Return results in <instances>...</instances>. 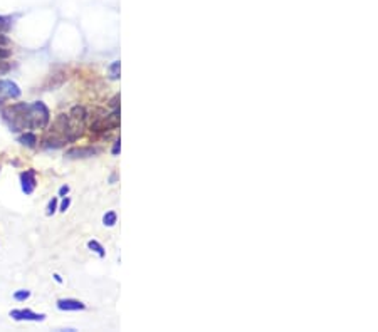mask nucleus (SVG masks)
Here are the masks:
<instances>
[{
  "mask_svg": "<svg viewBox=\"0 0 378 332\" xmlns=\"http://www.w3.org/2000/svg\"><path fill=\"white\" fill-rule=\"evenodd\" d=\"M120 126V111H113L109 116H105L101 119L94 121L93 124H91V131L93 132H105V131H111V129H116Z\"/></svg>",
  "mask_w": 378,
  "mask_h": 332,
  "instance_id": "nucleus-2",
  "label": "nucleus"
},
{
  "mask_svg": "<svg viewBox=\"0 0 378 332\" xmlns=\"http://www.w3.org/2000/svg\"><path fill=\"white\" fill-rule=\"evenodd\" d=\"M19 143L24 144V146H29V148H34L35 143H37V136L34 135V132H26V135H22L19 138Z\"/></svg>",
  "mask_w": 378,
  "mask_h": 332,
  "instance_id": "nucleus-9",
  "label": "nucleus"
},
{
  "mask_svg": "<svg viewBox=\"0 0 378 332\" xmlns=\"http://www.w3.org/2000/svg\"><path fill=\"white\" fill-rule=\"evenodd\" d=\"M51 121V114L46 107L44 102H34V104H27L26 116H24V123L26 128L29 129H44Z\"/></svg>",
  "mask_w": 378,
  "mask_h": 332,
  "instance_id": "nucleus-1",
  "label": "nucleus"
},
{
  "mask_svg": "<svg viewBox=\"0 0 378 332\" xmlns=\"http://www.w3.org/2000/svg\"><path fill=\"white\" fill-rule=\"evenodd\" d=\"M120 69H121L120 60H114V62L109 65V76H111V79H118V77H120Z\"/></svg>",
  "mask_w": 378,
  "mask_h": 332,
  "instance_id": "nucleus-11",
  "label": "nucleus"
},
{
  "mask_svg": "<svg viewBox=\"0 0 378 332\" xmlns=\"http://www.w3.org/2000/svg\"><path fill=\"white\" fill-rule=\"evenodd\" d=\"M54 279H56V282H63V279H61L59 274H54Z\"/></svg>",
  "mask_w": 378,
  "mask_h": 332,
  "instance_id": "nucleus-22",
  "label": "nucleus"
},
{
  "mask_svg": "<svg viewBox=\"0 0 378 332\" xmlns=\"http://www.w3.org/2000/svg\"><path fill=\"white\" fill-rule=\"evenodd\" d=\"M69 193V186H61V190H59V195L61 196H66Z\"/></svg>",
  "mask_w": 378,
  "mask_h": 332,
  "instance_id": "nucleus-21",
  "label": "nucleus"
},
{
  "mask_svg": "<svg viewBox=\"0 0 378 332\" xmlns=\"http://www.w3.org/2000/svg\"><path fill=\"white\" fill-rule=\"evenodd\" d=\"M56 208H57V198H52V200L49 202V205H47V211H46V215H52L54 211H56Z\"/></svg>",
  "mask_w": 378,
  "mask_h": 332,
  "instance_id": "nucleus-13",
  "label": "nucleus"
},
{
  "mask_svg": "<svg viewBox=\"0 0 378 332\" xmlns=\"http://www.w3.org/2000/svg\"><path fill=\"white\" fill-rule=\"evenodd\" d=\"M68 116L71 119L79 121V123H84V121L88 119V111H86V107H84V106H74L71 109V113L68 114Z\"/></svg>",
  "mask_w": 378,
  "mask_h": 332,
  "instance_id": "nucleus-8",
  "label": "nucleus"
},
{
  "mask_svg": "<svg viewBox=\"0 0 378 332\" xmlns=\"http://www.w3.org/2000/svg\"><path fill=\"white\" fill-rule=\"evenodd\" d=\"M9 69H10V65H9V64H5V62H2V59H0V76L5 74V72H9Z\"/></svg>",
  "mask_w": 378,
  "mask_h": 332,
  "instance_id": "nucleus-17",
  "label": "nucleus"
},
{
  "mask_svg": "<svg viewBox=\"0 0 378 332\" xmlns=\"http://www.w3.org/2000/svg\"><path fill=\"white\" fill-rule=\"evenodd\" d=\"M88 247H89V249L93 250V252H96L97 255H100L101 258L105 257V249H103V245H101V244H97L96 240H91V241H88Z\"/></svg>",
  "mask_w": 378,
  "mask_h": 332,
  "instance_id": "nucleus-10",
  "label": "nucleus"
},
{
  "mask_svg": "<svg viewBox=\"0 0 378 332\" xmlns=\"http://www.w3.org/2000/svg\"><path fill=\"white\" fill-rule=\"evenodd\" d=\"M19 96H21V89L15 82L7 81V79H0V98L15 99V98H19Z\"/></svg>",
  "mask_w": 378,
  "mask_h": 332,
  "instance_id": "nucleus-3",
  "label": "nucleus"
},
{
  "mask_svg": "<svg viewBox=\"0 0 378 332\" xmlns=\"http://www.w3.org/2000/svg\"><path fill=\"white\" fill-rule=\"evenodd\" d=\"M10 317L15 319V321H44V319H46L44 314H35V312L27 311V309L12 311Z\"/></svg>",
  "mask_w": 378,
  "mask_h": 332,
  "instance_id": "nucleus-4",
  "label": "nucleus"
},
{
  "mask_svg": "<svg viewBox=\"0 0 378 332\" xmlns=\"http://www.w3.org/2000/svg\"><path fill=\"white\" fill-rule=\"evenodd\" d=\"M103 223H105L106 227H113L114 223H116V213H114V211H108V213L103 216Z\"/></svg>",
  "mask_w": 378,
  "mask_h": 332,
  "instance_id": "nucleus-12",
  "label": "nucleus"
},
{
  "mask_svg": "<svg viewBox=\"0 0 378 332\" xmlns=\"http://www.w3.org/2000/svg\"><path fill=\"white\" fill-rule=\"evenodd\" d=\"M10 51L9 49H5L4 46H0V59H9L10 57Z\"/></svg>",
  "mask_w": 378,
  "mask_h": 332,
  "instance_id": "nucleus-16",
  "label": "nucleus"
},
{
  "mask_svg": "<svg viewBox=\"0 0 378 332\" xmlns=\"http://www.w3.org/2000/svg\"><path fill=\"white\" fill-rule=\"evenodd\" d=\"M21 181H22V191L26 195H30L35 188V171L34 170H27L21 173Z\"/></svg>",
  "mask_w": 378,
  "mask_h": 332,
  "instance_id": "nucleus-5",
  "label": "nucleus"
},
{
  "mask_svg": "<svg viewBox=\"0 0 378 332\" xmlns=\"http://www.w3.org/2000/svg\"><path fill=\"white\" fill-rule=\"evenodd\" d=\"M120 149H121V141L118 140V141H114V146H113V151H111V153H113L114 156H116V154L120 153Z\"/></svg>",
  "mask_w": 378,
  "mask_h": 332,
  "instance_id": "nucleus-19",
  "label": "nucleus"
},
{
  "mask_svg": "<svg viewBox=\"0 0 378 332\" xmlns=\"http://www.w3.org/2000/svg\"><path fill=\"white\" fill-rule=\"evenodd\" d=\"M69 205H71V200H69V198H66V196H64L63 203H61V211H66V210H68V208H69Z\"/></svg>",
  "mask_w": 378,
  "mask_h": 332,
  "instance_id": "nucleus-18",
  "label": "nucleus"
},
{
  "mask_svg": "<svg viewBox=\"0 0 378 332\" xmlns=\"http://www.w3.org/2000/svg\"><path fill=\"white\" fill-rule=\"evenodd\" d=\"M57 307L61 311H83V309H86V305H84L81 300H76V299H59Z\"/></svg>",
  "mask_w": 378,
  "mask_h": 332,
  "instance_id": "nucleus-6",
  "label": "nucleus"
},
{
  "mask_svg": "<svg viewBox=\"0 0 378 332\" xmlns=\"http://www.w3.org/2000/svg\"><path fill=\"white\" fill-rule=\"evenodd\" d=\"M9 27H10L9 20L5 19V17H0V32H5V30H7Z\"/></svg>",
  "mask_w": 378,
  "mask_h": 332,
  "instance_id": "nucleus-15",
  "label": "nucleus"
},
{
  "mask_svg": "<svg viewBox=\"0 0 378 332\" xmlns=\"http://www.w3.org/2000/svg\"><path fill=\"white\" fill-rule=\"evenodd\" d=\"M97 153L96 148H71L66 156L71 160H76V158H89V156H93Z\"/></svg>",
  "mask_w": 378,
  "mask_h": 332,
  "instance_id": "nucleus-7",
  "label": "nucleus"
},
{
  "mask_svg": "<svg viewBox=\"0 0 378 332\" xmlns=\"http://www.w3.org/2000/svg\"><path fill=\"white\" fill-rule=\"evenodd\" d=\"M29 297H30V292L29 291H19V292L14 294V299L15 300H26Z\"/></svg>",
  "mask_w": 378,
  "mask_h": 332,
  "instance_id": "nucleus-14",
  "label": "nucleus"
},
{
  "mask_svg": "<svg viewBox=\"0 0 378 332\" xmlns=\"http://www.w3.org/2000/svg\"><path fill=\"white\" fill-rule=\"evenodd\" d=\"M118 101H120V94H116V96H114V98H113L111 101H109V106L116 109V107H118Z\"/></svg>",
  "mask_w": 378,
  "mask_h": 332,
  "instance_id": "nucleus-20",
  "label": "nucleus"
}]
</instances>
